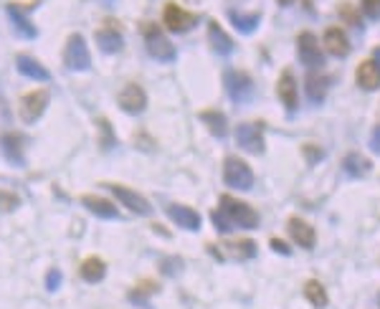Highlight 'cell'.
<instances>
[{"label":"cell","mask_w":380,"mask_h":309,"mask_svg":"<svg viewBox=\"0 0 380 309\" xmlns=\"http://www.w3.org/2000/svg\"><path fill=\"white\" fill-rule=\"evenodd\" d=\"M213 223L218 231H234V228H256L259 226V213L231 196H223L218 203V210L213 213Z\"/></svg>","instance_id":"1"},{"label":"cell","mask_w":380,"mask_h":309,"mask_svg":"<svg viewBox=\"0 0 380 309\" xmlns=\"http://www.w3.org/2000/svg\"><path fill=\"white\" fill-rule=\"evenodd\" d=\"M139 31L145 33V44H147V51H150L152 58H158V61H172V58H175V46L165 38L160 25L145 23Z\"/></svg>","instance_id":"2"},{"label":"cell","mask_w":380,"mask_h":309,"mask_svg":"<svg viewBox=\"0 0 380 309\" xmlns=\"http://www.w3.org/2000/svg\"><path fill=\"white\" fill-rule=\"evenodd\" d=\"M63 63L66 69L71 71H87L91 66V56H89V49L84 44L82 33H71L66 38V46H63Z\"/></svg>","instance_id":"3"},{"label":"cell","mask_w":380,"mask_h":309,"mask_svg":"<svg viewBox=\"0 0 380 309\" xmlns=\"http://www.w3.org/2000/svg\"><path fill=\"white\" fill-rule=\"evenodd\" d=\"M223 180L228 188L236 190H251L253 185V172L241 158H226L223 160Z\"/></svg>","instance_id":"4"},{"label":"cell","mask_w":380,"mask_h":309,"mask_svg":"<svg viewBox=\"0 0 380 309\" xmlns=\"http://www.w3.org/2000/svg\"><path fill=\"white\" fill-rule=\"evenodd\" d=\"M261 122H241L236 127V142L246 152H253V155H261L266 147L264 142V130H261Z\"/></svg>","instance_id":"5"},{"label":"cell","mask_w":380,"mask_h":309,"mask_svg":"<svg viewBox=\"0 0 380 309\" xmlns=\"http://www.w3.org/2000/svg\"><path fill=\"white\" fill-rule=\"evenodd\" d=\"M297 51H299V58H302L304 66H310V69H319L324 63V51L317 41L315 33L304 31L297 36Z\"/></svg>","instance_id":"6"},{"label":"cell","mask_w":380,"mask_h":309,"mask_svg":"<svg viewBox=\"0 0 380 309\" xmlns=\"http://www.w3.org/2000/svg\"><path fill=\"white\" fill-rule=\"evenodd\" d=\"M226 92L228 96L236 101V104H243V101H248L253 96V82L251 76L243 74V71H226Z\"/></svg>","instance_id":"7"},{"label":"cell","mask_w":380,"mask_h":309,"mask_svg":"<svg viewBox=\"0 0 380 309\" xmlns=\"http://www.w3.org/2000/svg\"><path fill=\"white\" fill-rule=\"evenodd\" d=\"M94 38H96V44H99V49L104 51V53H117V51L125 46V38H122V28H120V23L114 18H109V20H104V23L96 28V33H94Z\"/></svg>","instance_id":"8"},{"label":"cell","mask_w":380,"mask_h":309,"mask_svg":"<svg viewBox=\"0 0 380 309\" xmlns=\"http://www.w3.org/2000/svg\"><path fill=\"white\" fill-rule=\"evenodd\" d=\"M163 23L167 25L172 33H183V31H190V28L198 23V15L196 13L183 11L177 3H167L163 11Z\"/></svg>","instance_id":"9"},{"label":"cell","mask_w":380,"mask_h":309,"mask_svg":"<svg viewBox=\"0 0 380 309\" xmlns=\"http://www.w3.org/2000/svg\"><path fill=\"white\" fill-rule=\"evenodd\" d=\"M46 104H49V92L46 89H36L31 94L20 96V107H18V114L23 122H36L41 114H44Z\"/></svg>","instance_id":"10"},{"label":"cell","mask_w":380,"mask_h":309,"mask_svg":"<svg viewBox=\"0 0 380 309\" xmlns=\"http://www.w3.org/2000/svg\"><path fill=\"white\" fill-rule=\"evenodd\" d=\"M109 190H112L114 196L120 198L122 201V206H125V208H129L132 210V213H142V215H147L150 213V201H147V198H142V193H134L132 188H127V185H107Z\"/></svg>","instance_id":"11"},{"label":"cell","mask_w":380,"mask_h":309,"mask_svg":"<svg viewBox=\"0 0 380 309\" xmlns=\"http://www.w3.org/2000/svg\"><path fill=\"white\" fill-rule=\"evenodd\" d=\"M277 94H279V99H281V104H284L289 112H297V107H299V89H297V79H294V74H291L289 69L281 71V76H279Z\"/></svg>","instance_id":"12"},{"label":"cell","mask_w":380,"mask_h":309,"mask_svg":"<svg viewBox=\"0 0 380 309\" xmlns=\"http://www.w3.org/2000/svg\"><path fill=\"white\" fill-rule=\"evenodd\" d=\"M120 107L125 109L127 114H139L147 107V94L145 89L139 84H127L120 92Z\"/></svg>","instance_id":"13"},{"label":"cell","mask_w":380,"mask_h":309,"mask_svg":"<svg viewBox=\"0 0 380 309\" xmlns=\"http://www.w3.org/2000/svg\"><path fill=\"white\" fill-rule=\"evenodd\" d=\"M322 44H324V51H329V53L337 58H345L350 53V41L340 25H329L327 31H324Z\"/></svg>","instance_id":"14"},{"label":"cell","mask_w":380,"mask_h":309,"mask_svg":"<svg viewBox=\"0 0 380 309\" xmlns=\"http://www.w3.org/2000/svg\"><path fill=\"white\" fill-rule=\"evenodd\" d=\"M289 234H291V239L297 241L299 246L302 248H315V244H317V234H315V228L310 226V223L304 221V218H297V215H291L289 218Z\"/></svg>","instance_id":"15"},{"label":"cell","mask_w":380,"mask_h":309,"mask_svg":"<svg viewBox=\"0 0 380 309\" xmlns=\"http://www.w3.org/2000/svg\"><path fill=\"white\" fill-rule=\"evenodd\" d=\"M355 82H357L360 89H365V92H375L380 87V66L373 58H365L357 66V71H355Z\"/></svg>","instance_id":"16"},{"label":"cell","mask_w":380,"mask_h":309,"mask_svg":"<svg viewBox=\"0 0 380 309\" xmlns=\"http://www.w3.org/2000/svg\"><path fill=\"white\" fill-rule=\"evenodd\" d=\"M167 215H170L177 226L188 228V231H198V228H201V215H198L193 208H188V206L170 203V206H167Z\"/></svg>","instance_id":"17"},{"label":"cell","mask_w":380,"mask_h":309,"mask_svg":"<svg viewBox=\"0 0 380 309\" xmlns=\"http://www.w3.org/2000/svg\"><path fill=\"white\" fill-rule=\"evenodd\" d=\"M208 44L215 53H221V56H228L231 51H234V41L228 38V33H223V28L215 20L208 23Z\"/></svg>","instance_id":"18"},{"label":"cell","mask_w":380,"mask_h":309,"mask_svg":"<svg viewBox=\"0 0 380 309\" xmlns=\"http://www.w3.org/2000/svg\"><path fill=\"white\" fill-rule=\"evenodd\" d=\"M0 147H3V155L8 158V163H13V165L23 163V137H20V134H15V132L3 134Z\"/></svg>","instance_id":"19"},{"label":"cell","mask_w":380,"mask_h":309,"mask_svg":"<svg viewBox=\"0 0 380 309\" xmlns=\"http://www.w3.org/2000/svg\"><path fill=\"white\" fill-rule=\"evenodd\" d=\"M223 256H231V259L236 261H243V259H251V256H256V244H253L251 239H239V241H228V244H223Z\"/></svg>","instance_id":"20"},{"label":"cell","mask_w":380,"mask_h":309,"mask_svg":"<svg viewBox=\"0 0 380 309\" xmlns=\"http://www.w3.org/2000/svg\"><path fill=\"white\" fill-rule=\"evenodd\" d=\"M28 8V6H25ZM25 8L18 6V3H8V15L13 18V23H15V31L20 33V36L25 38H33L36 36V28H33V23L28 18H25Z\"/></svg>","instance_id":"21"},{"label":"cell","mask_w":380,"mask_h":309,"mask_svg":"<svg viewBox=\"0 0 380 309\" xmlns=\"http://www.w3.org/2000/svg\"><path fill=\"white\" fill-rule=\"evenodd\" d=\"M82 203L87 206L89 210L94 215H101V218H117L120 215V210H117V206H114L112 201H107V198H99V196H84Z\"/></svg>","instance_id":"22"},{"label":"cell","mask_w":380,"mask_h":309,"mask_svg":"<svg viewBox=\"0 0 380 309\" xmlns=\"http://www.w3.org/2000/svg\"><path fill=\"white\" fill-rule=\"evenodd\" d=\"M370 168H373V163L365 158V155H360V152H350L348 158L342 160V170L348 172V175L353 177H362L370 172Z\"/></svg>","instance_id":"23"},{"label":"cell","mask_w":380,"mask_h":309,"mask_svg":"<svg viewBox=\"0 0 380 309\" xmlns=\"http://www.w3.org/2000/svg\"><path fill=\"white\" fill-rule=\"evenodd\" d=\"M15 63H18V71L23 76H28V79H36V82H49L51 79V74L49 71L41 66V63L36 61V58H31V56H18L15 58Z\"/></svg>","instance_id":"24"},{"label":"cell","mask_w":380,"mask_h":309,"mask_svg":"<svg viewBox=\"0 0 380 309\" xmlns=\"http://www.w3.org/2000/svg\"><path fill=\"white\" fill-rule=\"evenodd\" d=\"M327 84H329L327 76H319V74H310V76H307V82H304V92H307L310 101H315V104L324 101V94H327Z\"/></svg>","instance_id":"25"},{"label":"cell","mask_w":380,"mask_h":309,"mask_svg":"<svg viewBox=\"0 0 380 309\" xmlns=\"http://www.w3.org/2000/svg\"><path fill=\"white\" fill-rule=\"evenodd\" d=\"M304 297H307V302H310L315 309H324L329 302L327 291H324V284H319L317 279H307V282H304Z\"/></svg>","instance_id":"26"},{"label":"cell","mask_w":380,"mask_h":309,"mask_svg":"<svg viewBox=\"0 0 380 309\" xmlns=\"http://www.w3.org/2000/svg\"><path fill=\"white\" fill-rule=\"evenodd\" d=\"M104 272H107V266H104L101 259H96V256H89V259H84L82 266H79V274H82V279L89 282V284L99 282V279L104 277Z\"/></svg>","instance_id":"27"},{"label":"cell","mask_w":380,"mask_h":309,"mask_svg":"<svg viewBox=\"0 0 380 309\" xmlns=\"http://www.w3.org/2000/svg\"><path fill=\"white\" fill-rule=\"evenodd\" d=\"M228 18L231 23L243 33H253L256 31V25L261 23V13H239V11H231L228 13Z\"/></svg>","instance_id":"28"},{"label":"cell","mask_w":380,"mask_h":309,"mask_svg":"<svg viewBox=\"0 0 380 309\" xmlns=\"http://www.w3.org/2000/svg\"><path fill=\"white\" fill-rule=\"evenodd\" d=\"M205 125H208V130L215 134V137H226L228 127H226V117H223V112H215V109H208V112H201L198 114Z\"/></svg>","instance_id":"29"},{"label":"cell","mask_w":380,"mask_h":309,"mask_svg":"<svg viewBox=\"0 0 380 309\" xmlns=\"http://www.w3.org/2000/svg\"><path fill=\"white\" fill-rule=\"evenodd\" d=\"M155 289H158V284L147 279V282H142V284H139V286H134V291H132V294H129V299H132L134 304H145L147 294H152V291H155Z\"/></svg>","instance_id":"30"},{"label":"cell","mask_w":380,"mask_h":309,"mask_svg":"<svg viewBox=\"0 0 380 309\" xmlns=\"http://www.w3.org/2000/svg\"><path fill=\"white\" fill-rule=\"evenodd\" d=\"M20 206V198L11 190H3L0 188V213H11Z\"/></svg>","instance_id":"31"},{"label":"cell","mask_w":380,"mask_h":309,"mask_svg":"<svg viewBox=\"0 0 380 309\" xmlns=\"http://www.w3.org/2000/svg\"><path fill=\"white\" fill-rule=\"evenodd\" d=\"M337 13H340V18H342V20H348L350 25H355V28H360V15L355 13L353 3H340Z\"/></svg>","instance_id":"32"},{"label":"cell","mask_w":380,"mask_h":309,"mask_svg":"<svg viewBox=\"0 0 380 309\" xmlns=\"http://www.w3.org/2000/svg\"><path fill=\"white\" fill-rule=\"evenodd\" d=\"M360 11L365 13V18L380 20V0H360Z\"/></svg>","instance_id":"33"},{"label":"cell","mask_w":380,"mask_h":309,"mask_svg":"<svg viewBox=\"0 0 380 309\" xmlns=\"http://www.w3.org/2000/svg\"><path fill=\"white\" fill-rule=\"evenodd\" d=\"M304 155H307V160H310V165H315L317 163V160H319V158H322V155H324V150H322V147H317V145H304Z\"/></svg>","instance_id":"34"},{"label":"cell","mask_w":380,"mask_h":309,"mask_svg":"<svg viewBox=\"0 0 380 309\" xmlns=\"http://www.w3.org/2000/svg\"><path fill=\"white\" fill-rule=\"evenodd\" d=\"M58 284H61V274H58L56 269H51L49 277H46V289H49V291H56Z\"/></svg>","instance_id":"35"},{"label":"cell","mask_w":380,"mask_h":309,"mask_svg":"<svg viewBox=\"0 0 380 309\" xmlns=\"http://www.w3.org/2000/svg\"><path fill=\"white\" fill-rule=\"evenodd\" d=\"M99 127H101V132H104V137H101V147H109L114 142V139H112V127H109L107 120H101Z\"/></svg>","instance_id":"36"},{"label":"cell","mask_w":380,"mask_h":309,"mask_svg":"<svg viewBox=\"0 0 380 309\" xmlns=\"http://www.w3.org/2000/svg\"><path fill=\"white\" fill-rule=\"evenodd\" d=\"M272 248L277 253H284V256H289V253H291L289 244H286V241H281V239H272Z\"/></svg>","instance_id":"37"},{"label":"cell","mask_w":380,"mask_h":309,"mask_svg":"<svg viewBox=\"0 0 380 309\" xmlns=\"http://www.w3.org/2000/svg\"><path fill=\"white\" fill-rule=\"evenodd\" d=\"M370 147H373V152H378V155H380V125L375 127L373 137H370Z\"/></svg>","instance_id":"38"},{"label":"cell","mask_w":380,"mask_h":309,"mask_svg":"<svg viewBox=\"0 0 380 309\" xmlns=\"http://www.w3.org/2000/svg\"><path fill=\"white\" fill-rule=\"evenodd\" d=\"M373 61H375V63H378V66H380V46H378V49L373 51Z\"/></svg>","instance_id":"39"},{"label":"cell","mask_w":380,"mask_h":309,"mask_svg":"<svg viewBox=\"0 0 380 309\" xmlns=\"http://www.w3.org/2000/svg\"><path fill=\"white\" fill-rule=\"evenodd\" d=\"M279 3H281V6H291V3H294V0H279Z\"/></svg>","instance_id":"40"}]
</instances>
